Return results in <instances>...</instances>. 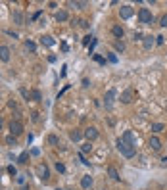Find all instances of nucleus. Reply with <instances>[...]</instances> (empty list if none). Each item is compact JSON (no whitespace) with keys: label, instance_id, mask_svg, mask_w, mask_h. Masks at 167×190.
Wrapping results in <instances>:
<instances>
[{"label":"nucleus","instance_id":"23","mask_svg":"<svg viewBox=\"0 0 167 190\" xmlns=\"http://www.w3.org/2000/svg\"><path fill=\"white\" fill-rule=\"evenodd\" d=\"M19 92H21V96H23V98H25V100H31V92L27 90L25 87H21V88H19Z\"/></svg>","mask_w":167,"mask_h":190},{"label":"nucleus","instance_id":"1","mask_svg":"<svg viewBox=\"0 0 167 190\" xmlns=\"http://www.w3.org/2000/svg\"><path fill=\"white\" fill-rule=\"evenodd\" d=\"M117 150L123 154L125 157H134V154H136V146L131 144V142H125L123 138H119V140H117Z\"/></svg>","mask_w":167,"mask_h":190},{"label":"nucleus","instance_id":"22","mask_svg":"<svg viewBox=\"0 0 167 190\" xmlns=\"http://www.w3.org/2000/svg\"><path fill=\"white\" fill-rule=\"evenodd\" d=\"M48 144H52V146H58V144H60L58 136H56V135H50V136H48Z\"/></svg>","mask_w":167,"mask_h":190},{"label":"nucleus","instance_id":"25","mask_svg":"<svg viewBox=\"0 0 167 190\" xmlns=\"http://www.w3.org/2000/svg\"><path fill=\"white\" fill-rule=\"evenodd\" d=\"M27 159H29V152H23L21 156L18 157V161H19V163H27Z\"/></svg>","mask_w":167,"mask_h":190},{"label":"nucleus","instance_id":"2","mask_svg":"<svg viewBox=\"0 0 167 190\" xmlns=\"http://www.w3.org/2000/svg\"><path fill=\"white\" fill-rule=\"evenodd\" d=\"M138 19H140V23H144V25L154 23V15H152V12H150L148 8H140V12H138Z\"/></svg>","mask_w":167,"mask_h":190},{"label":"nucleus","instance_id":"18","mask_svg":"<svg viewBox=\"0 0 167 190\" xmlns=\"http://www.w3.org/2000/svg\"><path fill=\"white\" fill-rule=\"evenodd\" d=\"M67 12H63V10H60V12H56V21H67Z\"/></svg>","mask_w":167,"mask_h":190},{"label":"nucleus","instance_id":"20","mask_svg":"<svg viewBox=\"0 0 167 190\" xmlns=\"http://www.w3.org/2000/svg\"><path fill=\"white\" fill-rule=\"evenodd\" d=\"M31 100H35V102H40L42 100V94H40V90H31Z\"/></svg>","mask_w":167,"mask_h":190},{"label":"nucleus","instance_id":"8","mask_svg":"<svg viewBox=\"0 0 167 190\" xmlns=\"http://www.w3.org/2000/svg\"><path fill=\"white\" fill-rule=\"evenodd\" d=\"M85 136L88 138V142L96 140V138H98V129H96V127H88L87 131H85Z\"/></svg>","mask_w":167,"mask_h":190},{"label":"nucleus","instance_id":"40","mask_svg":"<svg viewBox=\"0 0 167 190\" xmlns=\"http://www.w3.org/2000/svg\"><path fill=\"white\" fill-rule=\"evenodd\" d=\"M83 87H90V81H88V79H83Z\"/></svg>","mask_w":167,"mask_h":190},{"label":"nucleus","instance_id":"26","mask_svg":"<svg viewBox=\"0 0 167 190\" xmlns=\"http://www.w3.org/2000/svg\"><path fill=\"white\" fill-rule=\"evenodd\" d=\"M25 48H27V50H31V52H35V50H36V44L33 42V40H27V42H25Z\"/></svg>","mask_w":167,"mask_h":190},{"label":"nucleus","instance_id":"9","mask_svg":"<svg viewBox=\"0 0 167 190\" xmlns=\"http://www.w3.org/2000/svg\"><path fill=\"white\" fill-rule=\"evenodd\" d=\"M133 14H134V12H133V8H131V6H121V10H119V15H121L123 19H129V17H133Z\"/></svg>","mask_w":167,"mask_h":190},{"label":"nucleus","instance_id":"6","mask_svg":"<svg viewBox=\"0 0 167 190\" xmlns=\"http://www.w3.org/2000/svg\"><path fill=\"white\" fill-rule=\"evenodd\" d=\"M36 173H39V177H40L42 181H48V179H50V173H48V167H46L44 163H40L39 167H36Z\"/></svg>","mask_w":167,"mask_h":190},{"label":"nucleus","instance_id":"4","mask_svg":"<svg viewBox=\"0 0 167 190\" xmlns=\"http://www.w3.org/2000/svg\"><path fill=\"white\" fill-rule=\"evenodd\" d=\"M115 94H117V92H115V88H109V90L106 92L104 100H106V108H108V110L113 106V100H115Z\"/></svg>","mask_w":167,"mask_h":190},{"label":"nucleus","instance_id":"33","mask_svg":"<svg viewBox=\"0 0 167 190\" xmlns=\"http://www.w3.org/2000/svg\"><path fill=\"white\" fill-rule=\"evenodd\" d=\"M108 60H109L112 63H117V56H115V54H109V56H108Z\"/></svg>","mask_w":167,"mask_h":190},{"label":"nucleus","instance_id":"29","mask_svg":"<svg viewBox=\"0 0 167 190\" xmlns=\"http://www.w3.org/2000/svg\"><path fill=\"white\" fill-rule=\"evenodd\" d=\"M92 58H94V62H96V63H102V66H104V63H106V60L102 58V56H98V54H94V56H92Z\"/></svg>","mask_w":167,"mask_h":190},{"label":"nucleus","instance_id":"10","mask_svg":"<svg viewBox=\"0 0 167 190\" xmlns=\"http://www.w3.org/2000/svg\"><path fill=\"white\" fill-rule=\"evenodd\" d=\"M142 44H144V48L146 50H150V48L156 44V37H152V35H146L144 39H142Z\"/></svg>","mask_w":167,"mask_h":190},{"label":"nucleus","instance_id":"36","mask_svg":"<svg viewBox=\"0 0 167 190\" xmlns=\"http://www.w3.org/2000/svg\"><path fill=\"white\" fill-rule=\"evenodd\" d=\"M142 39H144V37H142V33H138V31H136V33H134V40H142Z\"/></svg>","mask_w":167,"mask_h":190},{"label":"nucleus","instance_id":"19","mask_svg":"<svg viewBox=\"0 0 167 190\" xmlns=\"http://www.w3.org/2000/svg\"><path fill=\"white\" fill-rule=\"evenodd\" d=\"M121 138H123L125 142H131V144H134V136H133V132H131V131H125Z\"/></svg>","mask_w":167,"mask_h":190},{"label":"nucleus","instance_id":"38","mask_svg":"<svg viewBox=\"0 0 167 190\" xmlns=\"http://www.w3.org/2000/svg\"><path fill=\"white\" fill-rule=\"evenodd\" d=\"M8 173H10V175H14V177H15V169L12 167V165H10V167H8Z\"/></svg>","mask_w":167,"mask_h":190},{"label":"nucleus","instance_id":"12","mask_svg":"<svg viewBox=\"0 0 167 190\" xmlns=\"http://www.w3.org/2000/svg\"><path fill=\"white\" fill-rule=\"evenodd\" d=\"M81 186H83L85 190H88V188L92 186V177L90 175H85L83 179H81Z\"/></svg>","mask_w":167,"mask_h":190},{"label":"nucleus","instance_id":"15","mask_svg":"<svg viewBox=\"0 0 167 190\" xmlns=\"http://www.w3.org/2000/svg\"><path fill=\"white\" fill-rule=\"evenodd\" d=\"M108 175L112 177L113 181H119V179H121V177H119V171H117V169L113 167V165H109V167H108Z\"/></svg>","mask_w":167,"mask_h":190},{"label":"nucleus","instance_id":"5","mask_svg":"<svg viewBox=\"0 0 167 190\" xmlns=\"http://www.w3.org/2000/svg\"><path fill=\"white\" fill-rule=\"evenodd\" d=\"M133 98H134L133 88H127V90L121 92V102H123V104H131V102H133Z\"/></svg>","mask_w":167,"mask_h":190},{"label":"nucleus","instance_id":"24","mask_svg":"<svg viewBox=\"0 0 167 190\" xmlns=\"http://www.w3.org/2000/svg\"><path fill=\"white\" fill-rule=\"evenodd\" d=\"M69 6H75V8H79V10H81V8H87L88 2H73V0H71V2H69Z\"/></svg>","mask_w":167,"mask_h":190},{"label":"nucleus","instance_id":"41","mask_svg":"<svg viewBox=\"0 0 167 190\" xmlns=\"http://www.w3.org/2000/svg\"><path fill=\"white\" fill-rule=\"evenodd\" d=\"M21 190H29V186H21Z\"/></svg>","mask_w":167,"mask_h":190},{"label":"nucleus","instance_id":"21","mask_svg":"<svg viewBox=\"0 0 167 190\" xmlns=\"http://www.w3.org/2000/svg\"><path fill=\"white\" fill-rule=\"evenodd\" d=\"M163 129H165L163 123H154V125H152V131H154V132H161Z\"/></svg>","mask_w":167,"mask_h":190},{"label":"nucleus","instance_id":"39","mask_svg":"<svg viewBox=\"0 0 167 190\" xmlns=\"http://www.w3.org/2000/svg\"><path fill=\"white\" fill-rule=\"evenodd\" d=\"M156 44H163V37H156Z\"/></svg>","mask_w":167,"mask_h":190},{"label":"nucleus","instance_id":"42","mask_svg":"<svg viewBox=\"0 0 167 190\" xmlns=\"http://www.w3.org/2000/svg\"><path fill=\"white\" fill-rule=\"evenodd\" d=\"M56 190H63V188H56Z\"/></svg>","mask_w":167,"mask_h":190},{"label":"nucleus","instance_id":"35","mask_svg":"<svg viewBox=\"0 0 167 190\" xmlns=\"http://www.w3.org/2000/svg\"><path fill=\"white\" fill-rule=\"evenodd\" d=\"M77 23H79V25H81V27H85V29H87V27H88V23H87V21H85V19H79V21H77Z\"/></svg>","mask_w":167,"mask_h":190},{"label":"nucleus","instance_id":"11","mask_svg":"<svg viewBox=\"0 0 167 190\" xmlns=\"http://www.w3.org/2000/svg\"><path fill=\"white\" fill-rule=\"evenodd\" d=\"M0 60L2 62H10V48L8 46H0Z\"/></svg>","mask_w":167,"mask_h":190},{"label":"nucleus","instance_id":"30","mask_svg":"<svg viewBox=\"0 0 167 190\" xmlns=\"http://www.w3.org/2000/svg\"><path fill=\"white\" fill-rule=\"evenodd\" d=\"M92 150V146H90V142H87V144H83V154H88Z\"/></svg>","mask_w":167,"mask_h":190},{"label":"nucleus","instance_id":"13","mask_svg":"<svg viewBox=\"0 0 167 190\" xmlns=\"http://www.w3.org/2000/svg\"><path fill=\"white\" fill-rule=\"evenodd\" d=\"M40 42H42V46H54L56 40L50 37V35H44V37H40Z\"/></svg>","mask_w":167,"mask_h":190},{"label":"nucleus","instance_id":"32","mask_svg":"<svg viewBox=\"0 0 167 190\" xmlns=\"http://www.w3.org/2000/svg\"><path fill=\"white\" fill-rule=\"evenodd\" d=\"M92 40H94V39H92L90 35H87V37L83 39V44H85V46H87V44H90V42H92Z\"/></svg>","mask_w":167,"mask_h":190},{"label":"nucleus","instance_id":"37","mask_svg":"<svg viewBox=\"0 0 167 190\" xmlns=\"http://www.w3.org/2000/svg\"><path fill=\"white\" fill-rule=\"evenodd\" d=\"M31 119H33V121H39V114H36V111H33V114H31Z\"/></svg>","mask_w":167,"mask_h":190},{"label":"nucleus","instance_id":"27","mask_svg":"<svg viewBox=\"0 0 167 190\" xmlns=\"http://www.w3.org/2000/svg\"><path fill=\"white\" fill-rule=\"evenodd\" d=\"M6 144H8V146H15V136L10 135V136L6 138Z\"/></svg>","mask_w":167,"mask_h":190},{"label":"nucleus","instance_id":"31","mask_svg":"<svg viewBox=\"0 0 167 190\" xmlns=\"http://www.w3.org/2000/svg\"><path fill=\"white\" fill-rule=\"evenodd\" d=\"M56 169H58V173H66V167H63V163H56Z\"/></svg>","mask_w":167,"mask_h":190},{"label":"nucleus","instance_id":"34","mask_svg":"<svg viewBox=\"0 0 167 190\" xmlns=\"http://www.w3.org/2000/svg\"><path fill=\"white\" fill-rule=\"evenodd\" d=\"M160 25H161V27H167V14L163 15V17H161V21H160Z\"/></svg>","mask_w":167,"mask_h":190},{"label":"nucleus","instance_id":"3","mask_svg":"<svg viewBox=\"0 0 167 190\" xmlns=\"http://www.w3.org/2000/svg\"><path fill=\"white\" fill-rule=\"evenodd\" d=\"M10 132L14 136H18V135H21L23 132V123L19 119H12V123H10Z\"/></svg>","mask_w":167,"mask_h":190},{"label":"nucleus","instance_id":"14","mask_svg":"<svg viewBox=\"0 0 167 190\" xmlns=\"http://www.w3.org/2000/svg\"><path fill=\"white\" fill-rule=\"evenodd\" d=\"M83 135H85V132H81L79 129H75V131H71V132H69V138H71V140H75V142H79V140L83 138Z\"/></svg>","mask_w":167,"mask_h":190},{"label":"nucleus","instance_id":"7","mask_svg":"<svg viewBox=\"0 0 167 190\" xmlns=\"http://www.w3.org/2000/svg\"><path fill=\"white\" fill-rule=\"evenodd\" d=\"M12 19H14V23H18V25H25V15H23L19 10L12 12Z\"/></svg>","mask_w":167,"mask_h":190},{"label":"nucleus","instance_id":"17","mask_svg":"<svg viewBox=\"0 0 167 190\" xmlns=\"http://www.w3.org/2000/svg\"><path fill=\"white\" fill-rule=\"evenodd\" d=\"M150 146H152V150H160L161 148L160 138H158V136H152V138H150Z\"/></svg>","mask_w":167,"mask_h":190},{"label":"nucleus","instance_id":"28","mask_svg":"<svg viewBox=\"0 0 167 190\" xmlns=\"http://www.w3.org/2000/svg\"><path fill=\"white\" fill-rule=\"evenodd\" d=\"M113 46H115V50H117V52H123V50H125V44H123V42H119V40H117Z\"/></svg>","mask_w":167,"mask_h":190},{"label":"nucleus","instance_id":"16","mask_svg":"<svg viewBox=\"0 0 167 190\" xmlns=\"http://www.w3.org/2000/svg\"><path fill=\"white\" fill-rule=\"evenodd\" d=\"M112 33H113V37H117V39H123L125 31H123V27H121V25H115V27L112 29Z\"/></svg>","mask_w":167,"mask_h":190}]
</instances>
